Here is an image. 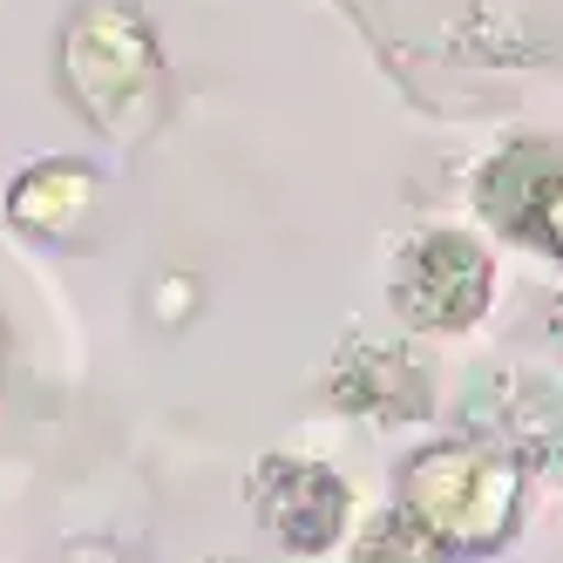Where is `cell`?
I'll return each mask as SVG.
<instances>
[{
  "instance_id": "1",
  "label": "cell",
  "mask_w": 563,
  "mask_h": 563,
  "mask_svg": "<svg viewBox=\"0 0 563 563\" xmlns=\"http://www.w3.org/2000/svg\"><path fill=\"white\" fill-rule=\"evenodd\" d=\"M489 299V258L462 238H428L400 258V312L421 327H462Z\"/></svg>"
},
{
  "instance_id": "2",
  "label": "cell",
  "mask_w": 563,
  "mask_h": 563,
  "mask_svg": "<svg viewBox=\"0 0 563 563\" xmlns=\"http://www.w3.org/2000/svg\"><path fill=\"white\" fill-rule=\"evenodd\" d=\"M258 509L278 537H286L292 550H319L333 530H340V516H346V496H340V482L327 468H299V462H272L258 475Z\"/></svg>"
},
{
  "instance_id": "3",
  "label": "cell",
  "mask_w": 563,
  "mask_h": 563,
  "mask_svg": "<svg viewBox=\"0 0 563 563\" xmlns=\"http://www.w3.org/2000/svg\"><path fill=\"white\" fill-rule=\"evenodd\" d=\"M360 563H449V550H441L428 530H415L408 516H394L374 530V543L360 550Z\"/></svg>"
}]
</instances>
